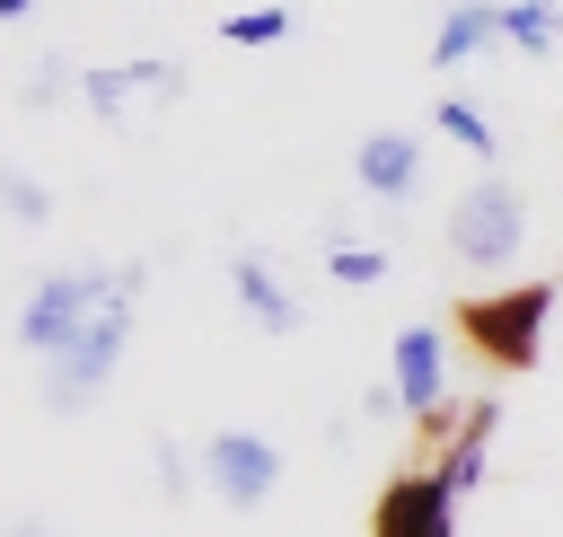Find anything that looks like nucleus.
<instances>
[{
    "label": "nucleus",
    "mask_w": 563,
    "mask_h": 537,
    "mask_svg": "<svg viewBox=\"0 0 563 537\" xmlns=\"http://www.w3.org/2000/svg\"><path fill=\"white\" fill-rule=\"evenodd\" d=\"M26 9H35V0H0V26H18V18H26Z\"/></svg>",
    "instance_id": "412c9836"
},
{
    "label": "nucleus",
    "mask_w": 563,
    "mask_h": 537,
    "mask_svg": "<svg viewBox=\"0 0 563 537\" xmlns=\"http://www.w3.org/2000/svg\"><path fill=\"white\" fill-rule=\"evenodd\" d=\"M282 484V449L264 431H211L202 440V493L229 502V511H264Z\"/></svg>",
    "instance_id": "39448f33"
},
{
    "label": "nucleus",
    "mask_w": 563,
    "mask_h": 537,
    "mask_svg": "<svg viewBox=\"0 0 563 537\" xmlns=\"http://www.w3.org/2000/svg\"><path fill=\"white\" fill-rule=\"evenodd\" d=\"M431 123H440V132H449V141H457L466 158H484V167L501 158V141H493V123H484V114H475L466 97H440V106H431Z\"/></svg>",
    "instance_id": "4468645a"
},
{
    "label": "nucleus",
    "mask_w": 563,
    "mask_h": 537,
    "mask_svg": "<svg viewBox=\"0 0 563 537\" xmlns=\"http://www.w3.org/2000/svg\"><path fill=\"white\" fill-rule=\"evenodd\" d=\"M106 291H114V264H62V273H44V282L26 291V308H18V343H26L35 361H53V352L106 308Z\"/></svg>",
    "instance_id": "20e7f679"
},
{
    "label": "nucleus",
    "mask_w": 563,
    "mask_h": 537,
    "mask_svg": "<svg viewBox=\"0 0 563 537\" xmlns=\"http://www.w3.org/2000/svg\"><path fill=\"white\" fill-rule=\"evenodd\" d=\"M70 97H79V79H70V62H53V53L18 79V106H35V114H53V106H70Z\"/></svg>",
    "instance_id": "dca6fc26"
},
{
    "label": "nucleus",
    "mask_w": 563,
    "mask_h": 537,
    "mask_svg": "<svg viewBox=\"0 0 563 537\" xmlns=\"http://www.w3.org/2000/svg\"><path fill=\"white\" fill-rule=\"evenodd\" d=\"M0 211H9V220H26V229H44V220H53V185L0 158Z\"/></svg>",
    "instance_id": "2eb2a0df"
},
{
    "label": "nucleus",
    "mask_w": 563,
    "mask_h": 537,
    "mask_svg": "<svg viewBox=\"0 0 563 537\" xmlns=\"http://www.w3.org/2000/svg\"><path fill=\"white\" fill-rule=\"evenodd\" d=\"M493 44H501V0H449L431 26V70H466Z\"/></svg>",
    "instance_id": "9b49d317"
},
{
    "label": "nucleus",
    "mask_w": 563,
    "mask_h": 537,
    "mask_svg": "<svg viewBox=\"0 0 563 537\" xmlns=\"http://www.w3.org/2000/svg\"><path fill=\"white\" fill-rule=\"evenodd\" d=\"M229 291H238V308H246L264 335H299V326H308L299 291H282V273H273L264 255H238V264H229Z\"/></svg>",
    "instance_id": "f8f14e48"
},
{
    "label": "nucleus",
    "mask_w": 563,
    "mask_h": 537,
    "mask_svg": "<svg viewBox=\"0 0 563 537\" xmlns=\"http://www.w3.org/2000/svg\"><path fill=\"white\" fill-rule=\"evenodd\" d=\"M440 246H449V264H466V273L519 264V246H528V185L501 176V167L466 176V185L449 194V211H440Z\"/></svg>",
    "instance_id": "f03ea898"
},
{
    "label": "nucleus",
    "mask_w": 563,
    "mask_h": 537,
    "mask_svg": "<svg viewBox=\"0 0 563 537\" xmlns=\"http://www.w3.org/2000/svg\"><path fill=\"white\" fill-rule=\"evenodd\" d=\"M325 273L334 282H387V246H352L343 238V246H325Z\"/></svg>",
    "instance_id": "6ab92c4d"
},
{
    "label": "nucleus",
    "mask_w": 563,
    "mask_h": 537,
    "mask_svg": "<svg viewBox=\"0 0 563 537\" xmlns=\"http://www.w3.org/2000/svg\"><path fill=\"white\" fill-rule=\"evenodd\" d=\"M545 317H554V282H519V291H466L449 308V335L466 343V361L484 370H537L545 352Z\"/></svg>",
    "instance_id": "7ed1b4c3"
},
{
    "label": "nucleus",
    "mask_w": 563,
    "mask_h": 537,
    "mask_svg": "<svg viewBox=\"0 0 563 537\" xmlns=\"http://www.w3.org/2000/svg\"><path fill=\"white\" fill-rule=\"evenodd\" d=\"M369 537H457V502H449V484H440L431 467L387 475L378 502H369Z\"/></svg>",
    "instance_id": "423d86ee"
},
{
    "label": "nucleus",
    "mask_w": 563,
    "mask_h": 537,
    "mask_svg": "<svg viewBox=\"0 0 563 537\" xmlns=\"http://www.w3.org/2000/svg\"><path fill=\"white\" fill-rule=\"evenodd\" d=\"M132 97H185V62H106V70H79V106L123 114Z\"/></svg>",
    "instance_id": "1a4fd4ad"
},
{
    "label": "nucleus",
    "mask_w": 563,
    "mask_h": 537,
    "mask_svg": "<svg viewBox=\"0 0 563 537\" xmlns=\"http://www.w3.org/2000/svg\"><path fill=\"white\" fill-rule=\"evenodd\" d=\"M352 185L378 194V202H405V194L422 185V141H413V132H369V141L352 150Z\"/></svg>",
    "instance_id": "9d476101"
},
{
    "label": "nucleus",
    "mask_w": 563,
    "mask_h": 537,
    "mask_svg": "<svg viewBox=\"0 0 563 537\" xmlns=\"http://www.w3.org/2000/svg\"><path fill=\"white\" fill-rule=\"evenodd\" d=\"M290 35V9H229L220 18V44H282Z\"/></svg>",
    "instance_id": "a211bd4d"
},
{
    "label": "nucleus",
    "mask_w": 563,
    "mask_h": 537,
    "mask_svg": "<svg viewBox=\"0 0 563 537\" xmlns=\"http://www.w3.org/2000/svg\"><path fill=\"white\" fill-rule=\"evenodd\" d=\"M150 475H158V493H167V502H185V493L202 484V449H176V440H158V449H150Z\"/></svg>",
    "instance_id": "f3484780"
},
{
    "label": "nucleus",
    "mask_w": 563,
    "mask_h": 537,
    "mask_svg": "<svg viewBox=\"0 0 563 537\" xmlns=\"http://www.w3.org/2000/svg\"><path fill=\"white\" fill-rule=\"evenodd\" d=\"M0 537H53V528H44L35 511H18V519H0Z\"/></svg>",
    "instance_id": "aec40b11"
},
{
    "label": "nucleus",
    "mask_w": 563,
    "mask_h": 537,
    "mask_svg": "<svg viewBox=\"0 0 563 537\" xmlns=\"http://www.w3.org/2000/svg\"><path fill=\"white\" fill-rule=\"evenodd\" d=\"M387 379H396V396H405L413 423L440 414V405H449V335H440L431 317L396 326V343H387Z\"/></svg>",
    "instance_id": "0eeeda50"
},
{
    "label": "nucleus",
    "mask_w": 563,
    "mask_h": 537,
    "mask_svg": "<svg viewBox=\"0 0 563 537\" xmlns=\"http://www.w3.org/2000/svg\"><path fill=\"white\" fill-rule=\"evenodd\" d=\"M501 44L528 62L563 53V0H501Z\"/></svg>",
    "instance_id": "ddd939ff"
},
{
    "label": "nucleus",
    "mask_w": 563,
    "mask_h": 537,
    "mask_svg": "<svg viewBox=\"0 0 563 537\" xmlns=\"http://www.w3.org/2000/svg\"><path fill=\"white\" fill-rule=\"evenodd\" d=\"M493 431H501V405L493 396H466V423L431 449V475L449 484V502H466L475 484H484V458H493Z\"/></svg>",
    "instance_id": "6e6552de"
},
{
    "label": "nucleus",
    "mask_w": 563,
    "mask_h": 537,
    "mask_svg": "<svg viewBox=\"0 0 563 537\" xmlns=\"http://www.w3.org/2000/svg\"><path fill=\"white\" fill-rule=\"evenodd\" d=\"M141 264H114V291H106V308L35 370V387H44V405L53 414H88L106 387H114V370H123V343H132V308H141Z\"/></svg>",
    "instance_id": "f257e3e1"
}]
</instances>
